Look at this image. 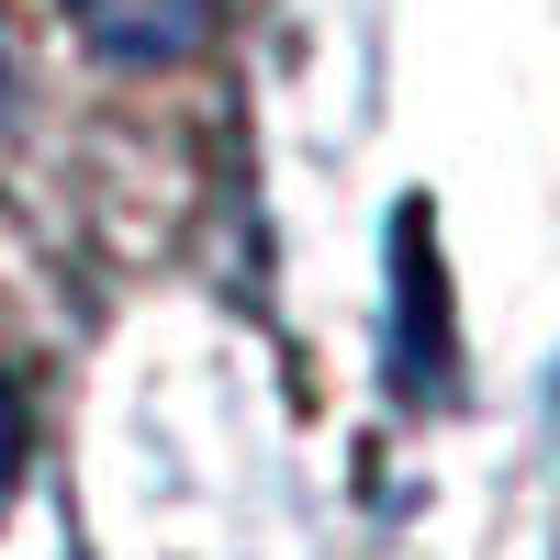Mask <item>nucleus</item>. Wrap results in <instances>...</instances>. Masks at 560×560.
Returning a JSON list of instances; mask_svg holds the SVG:
<instances>
[{
	"label": "nucleus",
	"instance_id": "1",
	"mask_svg": "<svg viewBox=\"0 0 560 560\" xmlns=\"http://www.w3.org/2000/svg\"><path fill=\"white\" fill-rule=\"evenodd\" d=\"M68 23L102 45L113 68H168L213 34V0H68Z\"/></svg>",
	"mask_w": 560,
	"mask_h": 560
},
{
	"label": "nucleus",
	"instance_id": "2",
	"mask_svg": "<svg viewBox=\"0 0 560 560\" xmlns=\"http://www.w3.org/2000/svg\"><path fill=\"white\" fill-rule=\"evenodd\" d=\"M12 459H23V415H12V393H0V482H12Z\"/></svg>",
	"mask_w": 560,
	"mask_h": 560
}]
</instances>
